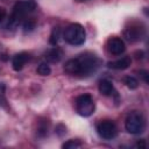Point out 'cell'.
<instances>
[{
	"instance_id": "cell-16",
	"label": "cell",
	"mask_w": 149,
	"mask_h": 149,
	"mask_svg": "<svg viewBox=\"0 0 149 149\" xmlns=\"http://www.w3.org/2000/svg\"><path fill=\"white\" fill-rule=\"evenodd\" d=\"M123 83L126 84V86L130 90H136L139 87V80L133 77V76H127L123 78Z\"/></svg>"
},
{
	"instance_id": "cell-18",
	"label": "cell",
	"mask_w": 149,
	"mask_h": 149,
	"mask_svg": "<svg viewBox=\"0 0 149 149\" xmlns=\"http://www.w3.org/2000/svg\"><path fill=\"white\" fill-rule=\"evenodd\" d=\"M83 146V143L79 140H68L62 144V148L64 149H78Z\"/></svg>"
},
{
	"instance_id": "cell-5",
	"label": "cell",
	"mask_w": 149,
	"mask_h": 149,
	"mask_svg": "<svg viewBox=\"0 0 149 149\" xmlns=\"http://www.w3.org/2000/svg\"><path fill=\"white\" fill-rule=\"evenodd\" d=\"M74 106H76L77 113L85 118L92 115L95 109V102L91 97V94H87V93L77 97L74 101Z\"/></svg>"
},
{
	"instance_id": "cell-19",
	"label": "cell",
	"mask_w": 149,
	"mask_h": 149,
	"mask_svg": "<svg viewBox=\"0 0 149 149\" xmlns=\"http://www.w3.org/2000/svg\"><path fill=\"white\" fill-rule=\"evenodd\" d=\"M36 72H37L38 74H41V76H49V74L51 73V69H50V66H49L48 63H41V64L37 66Z\"/></svg>"
},
{
	"instance_id": "cell-9",
	"label": "cell",
	"mask_w": 149,
	"mask_h": 149,
	"mask_svg": "<svg viewBox=\"0 0 149 149\" xmlns=\"http://www.w3.org/2000/svg\"><path fill=\"white\" fill-rule=\"evenodd\" d=\"M28 61H29V54L28 52H26V51L19 52V54L14 55V57L12 59V68L15 71H21Z\"/></svg>"
},
{
	"instance_id": "cell-14",
	"label": "cell",
	"mask_w": 149,
	"mask_h": 149,
	"mask_svg": "<svg viewBox=\"0 0 149 149\" xmlns=\"http://www.w3.org/2000/svg\"><path fill=\"white\" fill-rule=\"evenodd\" d=\"M99 92L106 97H111L116 93L114 85L109 79H101L99 81Z\"/></svg>"
},
{
	"instance_id": "cell-2",
	"label": "cell",
	"mask_w": 149,
	"mask_h": 149,
	"mask_svg": "<svg viewBox=\"0 0 149 149\" xmlns=\"http://www.w3.org/2000/svg\"><path fill=\"white\" fill-rule=\"evenodd\" d=\"M63 38L71 45H81L86 40L85 28L80 23H71L64 29Z\"/></svg>"
},
{
	"instance_id": "cell-10",
	"label": "cell",
	"mask_w": 149,
	"mask_h": 149,
	"mask_svg": "<svg viewBox=\"0 0 149 149\" xmlns=\"http://www.w3.org/2000/svg\"><path fill=\"white\" fill-rule=\"evenodd\" d=\"M49 128H50V121L45 118H40L36 122V136L40 139H43L45 136H48L49 134Z\"/></svg>"
},
{
	"instance_id": "cell-13",
	"label": "cell",
	"mask_w": 149,
	"mask_h": 149,
	"mask_svg": "<svg viewBox=\"0 0 149 149\" xmlns=\"http://www.w3.org/2000/svg\"><path fill=\"white\" fill-rule=\"evenodd\" d=\"M44 57L50 63H58L63 58V50L59 49L58 47L54 45L52 48H50L49 50H47Z\"/></svg>"
},
{
	"instance_id": "cell-6",
	"label": "cell",
	"mask_w": 149,
	"mask_h": 149,
	"mask_svg": "<svg viewBox=\"0 0 149 149\" xmlns=\"http://www.w3.org/2000/svg\"><path fill=\"white\" fill-rule=\"evenodd\" d=\"M97 133L104 140H113L118 135V127L112 120H102L97 125Z\"/></svg>"
},
{
	"instance_id": "cell-23",
	"label": "cell",
	"mask_w": 149,
	"mask_h": 149,
	"mask_svg": "<svg viewBox=\"0 0 149 149\" xmlns=\"http://www.w3.org/2000/svg\"><path fill=\"white\" fill-rule=\"evenodd\" d=\"M135 147H136V148H140V149L146 148V142H144V140H140V141H137V142L135 143Z\"/></svg>"
},
{
	"instance_id": "cell-24",
	"label": "cell",
	"mask_w": 149,
	"mask_h": 149,
	"mask_svg": "<svg viewBox=\"0 0 149 149\" xmlns=\"http://www.w3.org/2000/svg\"><path fill=\"white\" fill-rule=\"evenodd\" d=\"M5 17H6V9L3 7H0V23L3 21Z\"/></svg>"
},
{
	"instance_id": "cell-20",
	"label": "cell",
	"mask_w": 149,
	"mask_h": 149,
	"mask_svg": "<svg viewBox=\"0 0 149 149\" xmlns=\"http://www.w3.org/2000/svg\"><path fill=\"white\" fill-rule=\"evenodd\" d=\"M0 106L7 107V99H6V85L0 83Z\"/></svg>"
},
{
	"instance_id": "cell-25",
	"label": "cell",
	"mask_w": 149,
	"mask_h": 149,
	"mask_svg": "<svg viewBox=\"0 0 149 149\" xmlns=\"http://www.w3.org/2000/svg\"><path fill=\"white\" fill-rule=\"evenodd\" d=\"M77 1H79V2H83V1H88V0H77Z\"/></svg>"
},
{
	"instance_id": "cell-3",
	"label": "cell",
	"mask_w": 149,
	"mask_h": 149,
	"mask_svg": "<svg viewBox=\"0 0 149 149\" xmlns=\"http://www.w3.org/2000/svg\"><path fill=\"white\" fill-rule=\"evenodd\" d=\"M77 58L80 65V77H88L93 74L100 66V59L95 54L84 52Z\"/></svg>"
},
{
	"instance_id": "cell-21",
	"label": "cell",
	"mask_w": 149,
	"mask_h": 149,
	"mask_svg": "<svg viewBox=\"0 0 149 149\" xmlns=\"http://www.w3.org/2000/svg\"><path fill=\"white\" fill-rule=\"evenodd\" d=\"M56 133H57L59 136L64 135V134L66 133V127H65L63 123H59V125H57V126H56Z\"/></svg>"
},
{
	"instance_id": "cell-4",
	"label": "cell",
	"mask_w": 149,
	"mask_h": 149,
	"mask_svg": "<svg viewBox=\"0 0 149 149\" xmlns=\"http://www.w3.org/2000/svg\"><path fill=\"white\" fill-rule=\"evenodd\" d=\"M125 128L130 134H141L146 128V119L139 111L130 112L125 120Z\"/></svg>"
},
{
	"instance_id": "cell-22",
	"label": "cell",
	"mask_w": 149,
	"mask_h": 149,
	"mask_svg": "<svg viewBox=\"0 0 149 149\" xmlns=\"http://www.w3.org/2000/svg\"><path fill=\"white\" fill-rule=\"evenodd\" d=\"M139 74L141 76V78L144 80L146 84L149 83V80H148V76H149V74H148V71H146V70H140V71H139Z\"/></svg>"
},
{
	"instance_id": "cell-15",
	"label": "cell",
	"mask_w": 149,
	"mask_h": 149,
	"mask_svg": "<svg viewBox=\"0 0 149 149\" xmlns=\"http://www.w3.org/2000/svg\"><path fill=\"white\" fill-rule=\"evenodd\" d=\"M21 23H22V29L24 33H30L36 27V21L34 19H24Z\"/></svg>"
},
{
	"instance_id": "cell-11",
	"label": "cell",
	"mask_w": 149,
	"mask_h": 149,
	"mask_svg": "<svg viewBox=\"0 0 149 149\" xmlns=\"http://www.w3.org/2000/svg\"><path fill=\"white\" fill-rule=\"evenodd\" d=\"M130 64H132V58L129 56H125L122 58L107 63V66L113 70H126L130 66Z\"/></svg>"
},
{
	"instance_id": "cell-8",
	"label": "cell",
	"mask_w": 149,
	"mask_h": 149,
	"mask_svg": "<svg viewBox=\"0 0 149 149\" xmlns=\"http://www.w3.org/2000/svg\"><path fill=\"white\" fill-rule=\"evenodd\" d=\"M106 47H107L108 52L112 54V55H115V56L123 54L125 50H126V45H125L123 40L120 38V37H116V36L108 38V41L106 43Z\"/></svg>"
},
{
	"instance_id": "cell-7",
	"label": "cell",
	"mask_w": 149,
	"mask_h": 149,
	"mask_svg": "<svg viewBox=\"0 0 149 149\" xmlns=\"http://www.w3.org/2000/svg\"><path fill=\"white\" fill-rule=\"evenodd\" d=\"M146 34V29L143 26L139 23H130L129 27L125 28L123 37L129 42H137L140 41Z\"/></svg>"
},
{
	"instance_id": "cell-12",
	"label": "cell",
	"mask_w": 149,
	"mask_h": 149,
	"mask_svg": "<svg viewBox=\"0 0 149 149\" xmlns=\"http://www.w3.org/2000/svg\"><path fill=\"white\" fill-rule=\"evenodd\" d=\"M64 71L68 74H72V76H79L80 74V65L78 62V58H71L68 59L64 64Z\"/></svg>"
},
{
	"instance_id": "cell-17",
	"label": "cell",
	"mask_w": 149,
	"mask_h": 149,
	"mask_svg": "<svg viewBox=\"0 0 149 149\" xmlns=\"http://www.w3.org/2000/svg\"><path fill=\"white\" fill-rule=\"evenodd\" d=\"M59 37H61V29L58 27H55L52 30H51V34H50V38H49V42L51 45H56L59 41Z\"/></svg>"
},
{
	"instance_id": "cell-1",
	"label": "cell",
	"mask_w": 149,
	"mask_h": 149,
	"mask_svg": "<svg viewBox=\"0 0 149 149\" xmlns=\"http://www.w3.org/2000/svg\"><path fill=\"white\" fill-rule=\"evenodd\" d=\"M36 9V2L34 0H23V1H17L13 6L12 14L9 16L7 27L10 29H14L17 27L28 14L33 13Z\"/></svg>"
}]
</instances>
